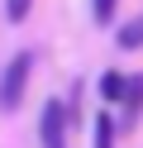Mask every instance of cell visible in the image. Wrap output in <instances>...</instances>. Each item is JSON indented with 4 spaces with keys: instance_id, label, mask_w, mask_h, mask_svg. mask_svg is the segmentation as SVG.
I'll return each instance as SVG.
<instances>
[{
    "instance_id": "6da1fadb",
    "label": "cell",
    "mask_w": 143,
    "mask_h": 148,
    "mask_svg": "<svg viewBox=\"0 0 143 148\" xmlns=\"http://www.w3.org/2000/svg\"><path fill=\"white\" fill-rule=\"evenodd\" d=\"M29 77H34V53H14L10 67L0 72V110H5V115H14V110L24 105Z\"/></svg>"
},
{
    "instance_id": "7a4b0ae2",
    "label": "cell",
    "mask_w": 143,
    "mask_h": 148,
    "mask_svg": "<svg viewBox=\"0 0 143 148\" xmlns=\"http://www.w3.org/2000/svg\"><path fill=\"white\" fill-rule=\"evenodd\" d=\"M38 134H43V148H67V105L62 100H48L43 105Z\"/></svg>"
},
{
    "instance_id": "3957f363",
    "label": "cell",
    "mask_w": 143,
    "mask_h": 148,
    "mask_svg": "<svg viewBox=\"0 0 143 148\" xmlns=\"http://www.w3.org/2000/svg\"><path fill=\"white\" fill-rule=\"evenodd\" d=\"M119 110H124V129L138 124V115H143V72H138V77H129V91H124Z\"/></svg>"
},
{
    "instance_id": "277c9868",
    "label": "cell",
    "mask_w": 143,
    "mask_h": 148,
    "mask_svg": "<svg viewBox=\"0 0 143 148\" xmlns=\"http://www.w3.org/2000/svg\"><path fill=\"white\" fill-rule=\"evenodd\" d=\"M124 91H129V77H124V72H105L100 77V100L105 105H119Z\"/></svg>"
},
{
    "instance_id": "5b68a950",
    "label": "cell",
    "mask_w": 143,
    "mask_h": 148,
    "mask_svg": "<svg viewBox=\"0 0 143 148\" xmlns=\"http://www.w3.org/2000/svg\"><path fill=\"white\" fill-rule=\"evenodd\" d=\"M114 43H119L124 53L143 48V14H138V19H129V24H119V34H114Z\"/></svg>"
},
{
    "instance_id": "8992f818",
    "label": "cell",
    "mask_w": 143,
    "mask_h": 148,
    "mask_svg": "<svg viewBox=\"0 0 143 148\" xmlns=\"http://www.w3.org/2000/svg\"><path fill=\"white\" fill-rule=\"evenodd\" d=\"M95 148H114V119L105 110L95 115Z\"/></svg>"
},
{
    "instance_id": "52a82bcc",
    "label": "cell",
    "mask_w": 143,
    "mask_h": 148,
    "mask_svg": "<svg viewBox=\"0 0 143 148\" xmlns=\"http://www.w3.org/2000/svg\"><path fill=\"white\" fill-rule=\"evenodd\" d=\"M114 10H119V0H91V19L95 24H110Z\"/></svg>"
},
{
    "instance_id": "ba28073f",
    "label": "cell",
    "mask_w": 143,
    "mask_h": 148,
    "mask_svg": "<svg viewBox=\"0 0 143 148\" xmlns=\"http://www.w3.org/2000/svg\"><path fill=\"white\" fill-rule=\"evenodd\" d=\"M29 10H34V0H5V14H10V24H24V19H29Z\"/></svg>"
}]
</instances>
